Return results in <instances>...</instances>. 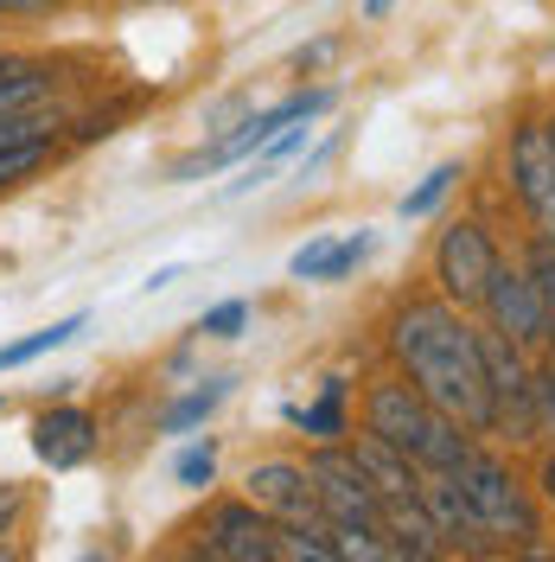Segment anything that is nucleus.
I'll return each mask as SVG.
<instances>
[{
  "instance_id": "obj_2",
  "label": "nucleus",
  "mask_w": 555,
  "mask_h": 562,
  "mask_svg": "<svg viewBox=\"0 0 555 562\" xmlns=\"http://www.w3.org/2000/svg\"><path fill=\"white\" fill-rule=\"evenodd\" d=\"M364 435L403 448L421 473H460L466 460L479 454V448H473V428L441 416L409 378H389V384H377L371 396H364Z\"/></svg>"
},
{
  "instance_id": "obj_24",
  "label": "nucleus",
  "mask_w": 555,
  "mask_h": 562,
  "mask_svg": "<svg viewBox=\"0 0 555 562\" xmlns=\"http://www.w3.org/2000/svg\"><path fill=\"white\" fill-rule=\"evenodd\" d=\"M326 262H332V237H307V244L287 256V276L294 281H319L326 276Z\"/></svg>"
},
{
  "instance_id": "obj_23",
  "label": "nucleus",
  "mask_w": 555,
  "mask_h": 562,
  "mask_svg": "<svg viewBox=\"0 0 555 562\" xmlns=\"http://www.w3.org/2000/svg\"><path fill=\"white\" fill-rule=\"evenodd\" d=\"M243 326H249V301H217V307L199 319V333H205V339H237Z\"/></svg>"
},
{
  "instance_id": "obj_26",
  "label": "nucleus",
  "mask_w": 555,
  "mask_h": 562,
  "mask_svg": "<svg viewBox=\"0 0 555 562\" xmlns=\"http://www.w3.org/2000/svg\"><path fill=\"white\" fill-rule=\"evenodd\" d=\"M20 512H26V486H13V480H0V537L20 525Z\"/></svg>"
},
{
  "instance_id": "obj_8",
  "label": "nucleus",
  "mask_w": 555,
  "mask_h": 562,
  "mask_svg": "<svg viewBox=\"0 0 555 562\" xmlns=\"http://www.w3.org/2000/svg\"><path fill=\"white\" fill-rule=\"evenodd\" d=\"M326 109H332V90H301V97H287V103L262 109V115H249L243 128H237V135H224V140L205 154V160H185V167H173V179H192L199 167L211 173V167H230V160H243V154H262V147H269L281 128H287V122H301V115H313V122H319Z\"/></svg>"
},
{
  "instance_id": "obj_5",
  "label": "nucleus",
  "mask_w": 555,
  "mask_h": 562,
  "mask_svg": "<svg viewBox=\"0 0 555 562\" xmlns=\"http://www.w3.org/2000/svg\"><path fill=\"white\" fill-rule=\"evenodd\" d=\"M498 262H505V256H498V244H491L486 224H473V217L448 224V231H441V244H434V281H441V301H453L460 314H466V307H479Z\"/></svg>"
},
{
  "instance_id": "obj_7",
  "label": "nucleus",
  "mask_w": 555,
  "mask_h": 562,
  "mask_svg": "<svg viewBox=\"0 0 555 562\" xmlns=\"http://www.w3.org/2000/svg\"><path fill=\"white\" fill-rule=\"evenodd\" d=\"M511 192L530 211L536 244L555 249V135H550V122H518V135H511Z\"/></svg>"
},
{
  "instance_id": "obj_4",
  "label": "nucleus",
  "mask_w": 555,
  "mask_h": 562,
  "mask_svg": "<svg viewBox=\"0 0 555 562\" xmlns=\"http://www.w3.org/2000/svg\"><path fill=\"white\" fill-rule=\"evenodd\" d=\"M479 358H486V384H491V416L511 441H536L543 416H536V371L530 351L511 346L505 333H479Z\"/></svg>"
},
{
  "instance_id": "obj_13",
  "label": "nucleus",
  "mask_w": 555,
  "mask_h": 562,
  "mask_svg": "<svg viewBox=\"0 0 555 562\" xmlns=\"http://www.w3.org/2000/svg\"><path fill=\"white\" fill-rule=\"evenodd\" d=\"M421 505L441 530V543H460V550H491V530L479 525V512L466 505V492L453 473H421Z\"/></svg>"
},
{
  "instance_id": "obj_21",
  "label": "nucleus",
  "mask_w": 555,
  "mask_h": 562,
  "mask_svg": "<svg viewBox=\"0 0 555 562\" xmlns=\"http://www.w3.org/2000/svg\"><path fill=\"white\" fill-rule=\"evenodd\" d=\"M173 480L192 486V492H205L211 480H217V441H192V448L173 460Z\"/></svg>"
},
{
  "instance_id": "obj_9",
  "label": "nucleus",
  "mask_w": 555,
  "mask_h": 562,
  "mask_svg": "<svg viewBox=\"0 0 555 562\" xmlns=\"http://www.w3.org/2000/svg\"><path fill=\"white\" fill-rule=\"evenodd\" d=\"M275 543H281V525L256 498H243V505H217L211 512L199 550L217 562H275Z\"/></svg>"
},
{
  "instance_id": "obj_14",
  "label": "nucleus",
  "mask_w": 555,
  "mask_h": 562,
  "mask_svg": "<svg viewBox=\"0 0 555 562\" xmlns=\"http://www.w3.org/2000/svg\"><path fill=\"white\" fill-rule=\"evenodd\" d=\"M351 454H358V467L371 473V486H377L383 498H416L421 492V467L403 454V448H389V441H377V435H358Z\"/></svg>"
},
{
  "instance_id": "obj_25",
  "label": "nucleus",
  "mask_w": 555,
  "mask_h": 562,
  "mask_svg": "<svg viewBox=\"0 0 555 562\" xmlns=\"http://www.w3.org/2000/svg\"><path fill=\"white\" fill-rule=\"evenodd\" d=\"M536 416H543V428L555 435V351H550V364L536 371Z\"/></svg>"
},
{
  "instance_id": "obj_12",
  "label": "nucleus",
  "mask_w": 555,
  "mask_h": 562,
  "mask_svg": "<svg viewBox=\"0 0 555 562\" xmlns=\"http://www.w3.org/2000/svg\"><path fill=\"white\" fill-rule=\"evenodd\" d=\"M33 448H38V460H45L52 473H70V467H83L90 448H97V416H90V409H77V403H58V409H45V416H38Z\"/></svg>"
},
{
  "instance_id": "obj_10",
  "label": "nucleus",
  "mask_w": 555,
  "mask_h": 562,
  "mask_svg": "<svg viewBox=\"0 0 555 562\" xmlns=\"http://www.w3.org/2000/svg\"><path fill=\"white\" fill-rule=\"evenodd\" d=\"M486 319H491V333H505L511 346L523 351H536V346H550V326H543V301H536V288H530V276L523 269H511V262H498L486 281Z\"/></svg>"
},
{
  "instance_id": "obj_1",
  "label": "nucleus",
  "mask_w": 555,
  "mask_h": 562,
  "mask_svg": "<svg viewBox=\"0 0 555 562\" xmlns=\"http://www.w3.org/2000/svg\"><path fill=\"white\" fill-rule=\"evenodd\" d=\"M389 346L403 358L409 384L441 409V416L466 422L473 435H491V384H486V358H479V326H466V314L453 301H409L396 314Z\"/></svg>"
},
{
  "instance_id": "obj_11",
  "label": "nucleus",
  "mask_w": 555,
  "mask_h": 562,
  "mask_svg": "<svg viewBox=\"0 0 555 562\" xmlns=\"http://www.w3.org/2000/svg\"><path fill=\"white\" fill-rule=\"evenodd\" d=\"M243 486L275 525H313L319 518V492H313L307 467H294V460H256Z\"/></svg>"
},
{
  "instance_id": "obj_19",
  "label": "nucleus",
  "mask_w": 555,
  "mask_h": 562,
  "mask_svg": "<svg viewBox=\"0 0 555 562\" xmlns=\"http://www.w3.org/2000/svg\"><path fill=\"white\" fill-rule=\"evenodd\" d=\"M45 160H52V140H13V147H0V192L20 186V179H33Z\"/></svg>"
},
{
  "instance_id": "obj_27",
  "label": "nucleus",
  "mask_w": 555,
  "mask_h": 562,
  "mask_svg": "<svg viewBox=\"0 0 555 562\" xmlns=\"http://www.w3.org/2000/svg\"><path fill=\"white\" fill-rule=\"evenodd\" d=\"M52 0H0V13H45Z\"/></svg>"
},
{
  "instance_id": "obj_3",
  "label": "nucleus",
  "mask_w": 555,
  "mask_h": 562,
  "mask_svg": "<svg viewBox=\"0 0 555 562\" xmlns=\"http://www.w3.org/2000/svg\"><path fill=\"white\" fill-rule=\"evenodd\" d=\"M453 480H460L466 505L479 512V525H486L491 537H505V543H536V537H543L536 505H530V492L518 486V473H511V467H498L491 454H473Z\"/></svg>"
},
{
  "instance_id": "obj_28",
  "label": "nucleus",
  "mask_w": 555,
  "mask_h": 562,
  "mask_svg": "<svg viewBox=\"0 0 555 562\" xmlns=\"http://www.w3.org/2000/svg\"><path fill=\"white\" fill-rule=\"evenodd\" d=\"M26 65H33V58H0V83H7V77H20Z\"/></svg>"
},
{
  "instance_id": "obj_31",
  "label": "nucleus",
  "mask_w": 555,
  "mask_h": 562,
  "mask_svg": "<svg viewBox=\"0 0 555 562\" xmlns=\"http://www.w3.org/2000/svg\"><path fill=\"white\" fill-rule=\"evenodd\" d=\"M550 135H555V122H550Z\"/></svg>"
},
{
  "instance_id": "obj_16",
  "label": "nucleus",
  "mask_w": 555,
  "mask_h": 562,
  "mask_svg": "<svg viewBox=\"0 0 555 562\" xmlns=\"http://www.w3.org/2000/svg\"><path fill=\"white\" fill-rule=\"evenodd\" d=\"M90 326V314H70V319H52V326H38V333H26V339H13V346H0V371H20V364H33V358H45V351L70 346L77 333Z\"/></svg>"
},
{
  "instance_id": "obj_18",
  "label": "nucleus",
  "mask_w": 555,
  "mask_h": 562,
  "mask_svg": "<svg viewBox=\"0 0 555 562\" xmlns=\"http://www.w3.org/2000/svg\"><path fill=\"white\" fill-rule=\"evenodd\" d=\"M460 179H466V173H460V160H441V167L421 179L416 192H403V205H396V211H403V217H428V211L441 205V199H448Z\"/></svg>"
},
{
  "instance_id": "obj_17",
  "label": "nucleus",
  "mask_w": 555,
  "mask_h": 562,
  "mask_svg": "<svg viewBox=\"0 0 555 562\" xmlns=\"http://www.w3.org/2000/svg\"><path fill=\"white\" fill-rule=\"evenodd\" d=\"M224 396H230V378H205V384L185 390L173 409L160 416V428H167V435H192V428H199V422H205L211 409H217V403H224Z\"/></svg>"
},
{
  "instance_id": "obj_22",
  "label": "nucleus",
  "mask_w": 555,
  "mask_h": 562,
  "mask_svg": "<svg viewBox=\"0 0 555 562\" xmlns=\"http://www.w3.org/2000/svg\"><path fill=\"white\" fill-rule=\"evenodd\" d=\"M371 249H377V237H371V231H358V237H339V244H332V262H326V276H319V281H346L351 269L371 256Z\"/></svg>"
},
{
  "instance_id": "obj_20",
  "label": "nucleus",
  "mask_w": 555,
  "mask_h": 562,
  "mask_svg": "<svg viewBox=\"0 0 555 562\" xmlns=\"http://www.w3.org/2000/svg\"><path fill=\"white\" fill-rule=\"evenodd\" d=\"M530 288H536V301H543V326H550V351H555V249L550 244H536L530 249Z\"/></svg>"
},
{
  "instance_id": "obj_6",
  "label": "nucleus",
  "mask_w": 555,
  "mask_h": 562,
  "mask_svg": "<svg viewBox=\"0 0 555 562\" xmlns=\"http://www.w3.org/2000/svg\"><path fill=\"white\" fill-rule=\"evenodd\" d=\"M307 480H313V492H319V518H326V525H377L383 492L371 486V473L358 467L351 448L319 441V454L307 460Z\"/></svg>"
},
{
  "instance_id": "obj_29",
  "label": "nucleus",
  "mask_w": 555,
  "mask_h": 562,
  "mask_svg": "<svg viewBox=\"0 0 555 562\" xmlns=\"http://www.w3.org/2000/svg\"><path fill=\"white\" fill-rule=\"evenodd\" d=\"M543 498H550V505H555V454L543 460Z\"/></svg>"
},
{
  "instance_id": "obj_30",
  "label": "nucleus",
  "mask_w": 555,
  "mask_h": 562,
  "mask_svg": "<svg viewBox=\"0 0 555 562\" xmlns=\"http://www.w3.org/2000/svg\"><path fill=\"white\" fill-rule=\"evenodd\" d=\"M364 13H371V20H377V13H389V0H364Z\"/></svg>"
},
{
  "instance_id": "obj_15",
  "label": "nucleus",
  "mask_w": 555,
  "mask_h": 562,
  "mask_svg": "<svg viewBox=\"0 0 555 562\" xmlns=\"http://www.w3.org/2000/svg\"><path fill=\"white\" fill-rule=\"evenodd\" d=\"M287 422H294V428H307L313 441H339V435H351V422H346V378H326L319 403H307V409L294 403Z\"/></svg>"
}]
</instances>
